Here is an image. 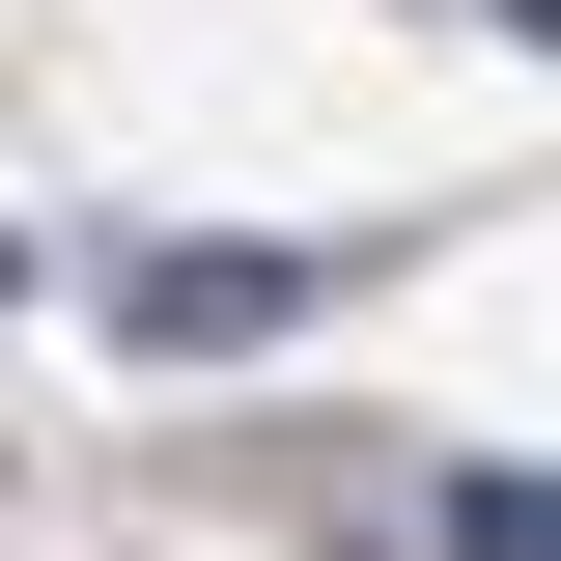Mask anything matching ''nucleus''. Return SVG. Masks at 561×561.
Instances as JSON below:
<instances>
[{
	"mask_svg": "<svg viewBox=\"0 0 561 561\" xmlns=\"http://www.w3.org/2000/svg\"><path fill=\"white\" fill-rule=\"evenodd\" d=\"M449 534H478V561H561V478H449Z\"/></svg>",
	"mask_w": 561,
	"mask_h": 561,
	"instance_id": "f03ea898",
	"label": "nucleus"
},
{
	"mask_svg": "<svg viewBox=\"0 0 561 561\" xmlns=\"http://www.w3.org/2000/svg\"><path fill=\"white\" fill-rule=\"evenodd\" d=\"M337 280H365V253H309V225H169V253H113L84 309H113L140 365H253V337H309Z\"/></svg>",
	"mask_w": 561,
	"mask_h": 561,
	"instance_id": "f257e3e1",
	"label": "nucleus"
},
{
	"mask_svg": "<svg viewBox=\"0 0 561 561\" xmlns=\"http://www.w3.org/2000/svg\"><path fill=\"white\" fill-rule=\"evenodd\" d=\"M505 28H534V57H561V0H505Z\"/></svg>",
	"mask_w": 561,
	"mask_h": 561,
	"instance_id": "7ed1b4c3",
	"label": "nucleus"
}]
</instances>
